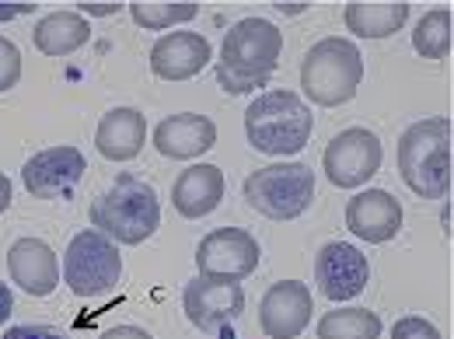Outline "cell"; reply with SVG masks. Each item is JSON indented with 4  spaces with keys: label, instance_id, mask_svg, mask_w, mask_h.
Masks as SVG:
<instances>
[{
    "label": "cell",
    "instance_id": "obj_31",
    "mask_svg": "<svg viewBox=\"0 0 454 339\" xmlns=\"http://www.w3.org/2000/svg\"><path fill=\"white\" fill-rule=\"evenodd\" d=\"M11 311H14V294L7 283H0V326L11 319Z\"/></svg>",
    "mask_w": 454,
    "mask_h": 339
},
{
    "label": "cell",
    "instance_id": "obj_26",
    "mask_svg": "<svg viewBox=\"0 0 454 339\" xmlns=\"http://www.w3.org/2000/svg\"><path fill=\"white\" fill-rule=\"evenodd\" d=\"M392 339H441L437 326L419 319V315H405L392 326Z\"/></svg>",
    "mask_w": 454,
    "mask_h": 339
},
{
    "label": "cell",
    "instance_id": "obj_9",
    "mask_svg": "<svg viewBox=\"0 0 454 339\" xmlns=\"http://www.w3.org/2000/svg\"><path fill=\"white\" fill-rule=\"evenodd\" d=\"M259 270V241L245 227H217L196 245V273L217 280H245Z\"/></svg>",
    "mask_w": 454,
    "mask_h": 339
},
{
    "label": "cell",
    "instance_id": "obj_20",
    "mask_svg": "<svg viewBox=\"0 0 454 339\" xmlns=\"http://www.w3.org/2000/svg\"><path fill=\"white\" fill-rule=\"evenodd\" d=\"M409 21L405 0H353L346 4V28L360 39H388Z\"/></svg>",
    "mask_w": 454,
    "mask_h": 339
},
{
    "label": "cell",
    "instance_id": "obj_32",
    "mask_svg": "<svg viewBox=\"0 0 454 339\" xmlns=\"http://www.w3.org/2000/svg\"><path fill=\"white\" fill-rule=\"evenodd\" d=\"M11 207V178L0 171V214Z\"/></svg>",
    "mask_w": 454,
    "mask_h": 339
},
{
    "label": "cell",
    "instance_id": "obj_15",
    "mask_svg": "<svg viewBox=\"0 0 454 339\" xmlns=\"http://www.w3.org/2000/svg\"><path fill=\"white\" fill-rule=\"evenodd\" d=\"M7 273L28 297H50L59 283L57 252L43 238H18L7 252Z\"/></svg>",
    "mask_w": 454,
    "mask_h": 339
},
{
    "label": "cell",
    "instance_id": "obj_18",
    "mask_svg": "<svg viewBox=\"0 0 454 339\" xmlns=\"http://www.w3.org/2000/svg\"><path fill=\"white\" fill-rule=\"evenodd\" d=\"M224 189H227L224 171L217 169V165H192V169H185L175 178V185H171V207L182 217L200 221V217H207V214H214L221 207Z\"/></svg>",
    "mask_w": 454,
    "mask_h": 339
},
{
    "label": "cell",
    "instance_id": "obj_17",
    "mask_svg": "<svg viewBox=\"0 0 454 339\" xmlns=\"http://www.w3.org/2000/svg\"><path fill=\"white\" fill-rule=\"evenodd\" d=\"M210 63V43L200 32H168L151 50V70L161 81H189Z\"/></svg>",
    "mask_w": 454,
    "mask_h": 339
},
{
    "label": "cell",
    "instance_id": "obj_25",
    "mask_svg": "<svg viewBox=\"0 0 454 339\" xmlns=\"http://www.w3.org/2000/svg\"><path fill=\"white\" fill-rule=\"evenodd\" d=\"M18 81H21V53L11 39L0 35V95L11 91Z\"/></svg>",
    "mask_w": 454,
    "mask_h": 339
},
{
    "label": "cell",
    "instance_id": "obj_3",
    "mask_svg": "<svg viewBox=\"0 0 454 339\" xmlns=\"http://www.w3.org/2000/svg\"><path fill=\"white\" fill-rule=\"evenodd\" d=\"M91 225L115 245H140L161 227V200L154 185L122 171L91 203Z\"/></svg>",
    "mask_w": 454,
    "mask_h": 339
},
{
    "label": "cell",
    "instance_id": "obj_5",
    "mask_svg": "<svg viewBox=\"0 0 454 339\" xmlns=\"http://www.w3.org/2000/svg\"><path fill=\"white\" fill-rule=\"evenodd\" d=\"M364 84V57L349 39H322L301 63V88L315 106H346Z\"/></svg>",
    "mask_w": 454,
    "mask_h": 339
},
{
    "label": "cell",
    "instance_id": "obj_19",
    "mask_svg": "<svg viewBox=\"0 0 454 339\" xmlns=\"http://www.w3.org/2000/svg\"><path fill=\"white\" fill-rule=\"evenodd\" d=\"M147 144V119L137 109H113L95 130V147L109 162H133Z\"/></svg>",
    "mask_w": 454,
    "mask_h": 339
},
{
    "label": "cell",
    "instance_id": "obj_14",
    "mask_svg": "<svg viewBox=\"0 0 454 339\" xmlns=\"http://www.w3.org/2000/svg\"><path fill=\"white\" fill-rule=\"evenodd\" d=\"M346 227L367 245H385L402 231V203L385 189H364L346 203Z\"/></svg>",
    "mask_w": 454,
    "mask_h": 339
},
{
    "label": "cell",
    "instance_id": "obj_22",
    "mask_svg": "<svg viewBox=\"0 0 454 339\" xmlns=\"http://www.w3.org/2000/svg\"><path fill=\"white\" fill-rule=\"evenodd\" d=\"M454 14L451 7H434L419 18L416 32H412V50L423 59H448L454 46Z\"/></svg>",
    "mask_w": 454,
    "mask_h": 339
},
{
    "label": "cell",
    "instance_id": "obj_8",
    "mask_svg": "<svg viewBox=\"0 0 454 339\" xmlns=\"http://www.w3.org/2000/svg\"><path fill=\"white\" fill-rule=\"evenodd\" d=\"M385 162V147L381 137L367 126H349L336 133L322 154L325 175L336 189H360L364 182H371Z\"/></svg>",
    "mask_w": 454,
    "mask_h": 339
},
{
    "label": "cell",
    "instance_id": "obj_28",
    "mask_svg": "<svg viewBox=\"0 0 454 339\" xmlns=\"http://www.w3.org/2000/svg\"><path fill=\"white\" fill-rule=\"evenodd\" d=\"M98 339H154L147 329H140V326H113V329H106Z\"/></svg>",
    "mask_w": 454,
    "mask_h": 339
},
{
    "label": "cell",
    "instance_id": "obj_33",
    "mask_svg": "<svg viewBox=\"0 0 454 339\" xmlns=\"http://www.w3.org/2000/svg\"><path fill=\"white\" fill-rule=\"evenodd\" d=\"M286 14H297V11H304V4H284Z\"/></svg>",
    "mask_w": 454,
    "mask_h": 339
},
{
    "label": "cell",
    "instance_id": "obj_27",
    "mask_svg": "<svg viewBox=\"0 0 454 339\" xmlns=\"http://www.w3.org/2000/svg\"><path fill=\"white\" fill-rule=\"evenodd\" d=\"M4 339H67L59 329L53 326H14V329H7Z\"/></svg>",
    "mask_w": 454,
    "mask_h": 339
},
{
    "label": "cell",
    "instance_id": "obj_4",
    "mask_svg": "<svg viewBox=\"0 0 454 339\" xmlns=\"http://www.w3.org/2000/svg\"><path fill=\"white\" fill-rule=\"evenodd\" d=\"M245 133L262 154H297L315 133V115L297 91L273 88L245 109Z\"/></svg>",
    "mask_w": 454,
    "mask_h": 339
},
{
    "label": "cell",
    "instance_id": "obj_24",
    "mask_svg": "<svg viewBox=\"0 0 454 339\" xmlns=\"http://www.w3.org/2000/svg\"><path fill=\"white\" fill-rule=\"evenodd\" d=\"M129 14L140 28H151V32H165L171 25H185L200 14V4H189V0H137L129 4Z\"/></svg>",
    "mask_w": 454,
    "mask_h": 339
},
{
    "label": "cell",
    "instance_id": "obj_16",
    "mask_svg": "<svg viewBox=\"0 0 454 339\" xmlns=\"http://www.w3.org/2000/svg\"><path fill=\"white\" fill-rule=\"evenodd\" d=\"M217 144V126L214 119L200 113H178L168 115L158 122L154 130V147L161 158L171 162H189V158H200L207 154L210 147Z\"/></svg>",
    "mask_w": 454,
    "mask_h": 339
},
{
    "label": "cell",
    "instance_id": "obj_7",
    "mask_svg": "<svg viewBox=\"0 0 454 339\" xmlns=\"http://www.w3.org/2000/svg\"><path fill=\"white\" fill-rule=\"evenodd\" d=\"M63 283L77 297H98L109 294L122 277V256L113 238H106L95 227H84L81 234L70 238L63 252Z\"/></svg>",
    "mask_w": 454,
    "mask_h": 339
},
{
    "label": "cell",
    "instance_id": "obj_21",
    "mask_svg": "<svg viewBox=\"0 0 454 339\" xmlns=\"http://www.w3.org/2000/svg\"><path fill=\"white\" fill-rule=\"evenodd\" d=\"M88 39H91V25H88V18H81L77 11H53V14H46V18L35 25V32H32L35 50L46 53V57H70V53H77Z\"/></svg>",
    "mask_w": 454,
    "mask_h": 339
},
{
    "label": "cell",
    "instance_id": "obj_12",
    "mask_svg": "<svg viewBox=\"0 0 454 339\" xmlns=\"http://www.w3.org/2000/svg\"><path fill=\"white\" fill-rule=\"evenodd\" d=\"M315 283L329 301H353L371 283V263L356 245L329 241L315 259Z\"/></svg>",
    "mask_w": 454,
    "mask_h": 339
},
{
    "label": "cell",
    "instance_id": "obj_10",
    "mask_svg": "<svg viewBox=\"0 0 454 339\" xmlns=\"http://www.w3.org/2000/svg\"><path fill=\"white\" fill-rule=\"evenodd\" d=\"M185 315L203 333H221L224 326L238 322L245 311V290L238 280H217V277H192L182 294Z\"/></svg>",
    "mask_w": 454,
    "mask_h": 339
},
{
    "label": "cell",
    "instance_id": "obj_11",
    "mask_svg": "<svg viewBox=\"0 0 454 339\" xmlns=\"http://www.w3.org/2000/svg\"><path fill=\"white\" fill-rule=\"evenodd\" d=\"M88 162L77 147L59 144V147H46L39 154H32L21 169V182L28 189V196L35 200H67L77 182L84 178Z\"/></svg>",
    "mask_w": 454,
    "mask_h": 339
},
{
    "label": "cell",
    "instance_id": "obj_30",
    "mask_svg": "<svg viewBox=\"0 0 454 339\" xmlns=\"http://www.w3.org/2000/svg\"><path fill=\"white\" fill-rule=\"evenodd\" d=\"M35 4H0V21H11V18H21V14H32Z\"/></svg>",
    "mask_w": 454,
    "mask_h": 339
},
{
    "label": "cell",
    "instance_id": "obj_6",
    "mask_svg": "<svg viewBox=\"0 0 454 339\" xmlns=\"http://www.w3.org/2000/svg\"><path fill=\"white\" fill-rule=\"evenodd\" d=\"M245 203L270 221H297L315 200V171L301 162H280L255 169L245 185Z\"/></svg>",
    "mask_w": 454,
    "mask_h": 339
},
{
    "label": "cell",
    "instance_id": "obj_1",
    "mask_svg": "<svg viewBox=\"0 0 454 339\" xmlns=\"http://www.w3.org/2000/svg\"><path fill=\"white\" fill-rule=\"evenodd\" d=\"M284 53V32L266 18H241L227 28L221 59H217V81L231 95H252L270 84V77L280 67Z\"/></svg>",
    "mask_w": 454,
    "mask_h": 339
},
{
    "label": "cell",
    "instance_id": "obj_13",
    "mask_svg": "<svg viewBox=\"0 0 454 339\" xmlns=\"http://www.w3.org/2000/svg\"><path fill=\"white\" fill-rule=\"evenodd\" d=\"M311 311H315V301L308 283L280 280L259 301V326L270 339H297L308 329Z\"/></svg>",
    "mask_w": 454,
    "mask_h": 339
},
{
    "label": "cell",
    "instance_id": "obj_29",
    "mask_svg": "<svg viewBox=\"0 0 454 339\" xmlns=\"http://www.w3.org/2000/svg\"><path fill=\"white\" fill-rule=\"evenodd\" d=\"M122 11V4H81V18H88V14H98V18H106V14H119Z\"/></svg>",
    "mask_w": 454,
    "mask_h": 339
},
{
    "label": "cell",
    "instance_id": "obj_2",
    "mask_svg": "<svg viewBox=\"0 0 454 339\" xmlns=\"http://www.w3.org/2000/svg\"><path fill=\"white\" fill-rule=\"evenodd\" d=\"M398 171L423 200H444L451 193V115L419 119L398 137Z\"/></svg>",
    "mask_w": 454,
    "mask_h": 339
},
{
    "label": "cell",
    "instance_id": "obj_23",
    "mask_svg": "<svg viewBox=\"0 0 454 339\" xmlns=\"http://www.w3.org/2000/svg\"><path fill=\"white\" fill-rule=\"evenodd\" d=\"M381 319L367 308H340L322 315L318 339H381Z\"/></svg>",
    "mask_w": 454,
    "mask_h": 339
}]
</instances>
